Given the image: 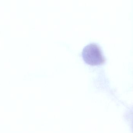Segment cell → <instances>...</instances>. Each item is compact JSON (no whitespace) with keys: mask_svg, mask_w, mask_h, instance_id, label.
I'll return each instance as SVG.
<instances>
[{"mask_svg":"<svg viewBox=\"0 0 133 133\" xmlns=\"http://www.w3.org/2000/svg\"><path fill=\"white\" fill-rule=\"evenodd\" d=\"M82 54L84 61L91 65H101L105 61L100 47L95 43L87 45L83 49Z\"/></svg>","mask_w":133,"mask_h":133,"instance_id":"obj_1","label":"cell"}]
</instances>
